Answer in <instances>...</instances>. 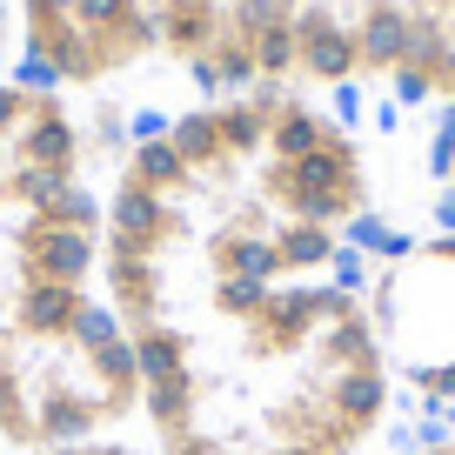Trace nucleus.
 <instances>
[{
  "label": "nucleus",
  "instance_id": "f257e3e1",
  "mask_svg": "<svg viewBox=\"0 0 455 455\" xmlns=\"http://www.w3.org/2000/svg\"><path fill=\"white\" fill-rule=\"evenodd\" d=\"M388 235L362 114L255 87L134 108L100 168V288L134 335L301 282H355Z\"/></svg>",
  "mask_w": 455,
  "mask_h": 455
},
{
  "label": "nucleus",
  "instance_id": "f03ea898",
  "mask_svg": "<svg viewBox=\"0 0 455 455\" xmlns=\"http://www.w3.org/2000/svg\"><path fill=\"white\" fill-rule=\"evenodd\" d=\"M68 94L0 81V455L134 435L141 362L100 288V174Z\"/></svg>",
  "mask_w": 455,
  "mask_h": 455
},
{
  "label": "nucleus",
  "instance_id": "7ed1b4c3",
  "mask_svg": "<svg viewBox=\"0 0 455 455\" xmlns=\"http://www.w3.org/2000/svg\"><path fill=\"white\" fill-rule=\"evenodd\" d=\"M148 455H382L409 428L355 282H301L134 335Z\"/></svg>",
  "mask_w": 455,
  "mask_h": 455
},
{
  "label": "nucleus",
  "instance_id": "20e7f679",
  "mask_svg": "<svg viewBox=\"0 0 455 455\" xmlns=\"http://www.w3.org/2000/svg\"><path fill=\"white\" fill-rule=\"evenodd\" d=\"M409 422H455V195L388 228L355 275Z\"/></svg>",
  "mask_w": 455,
  "mask_h": 455
},
{
  "label": "nucleus",
  "instance_id": "39448f33",
  "mask_svg": "<svg viewBox=\"0 0 455 455\" xmlns=\"http://www.w3.org/2000/svg\"><path fill=\"white\" fill-rule=\"evenodd\" d=\"M14 81L47 94H100L161 54L148 0H14Z\"/></svg>",
  "mask_w": 455,
  "mask_h": 455
},
{
  "label": "nucleus",
  "instance_id": "423d86ee",
  "mask_svg": "<svg viewBox=\"0 0 455 455\" xmlns=\"http://www.w3.org/2000/svg\"><path fill=\"white\" fill-rule=\"evenodd\" d=\"M382 455H455V422H409Z\"/></svg>",
  "mask_w": 455,
  "mask_h": 455
},
{
  "label": "nucleus",
  "instance_id": "0eeeda50",
  "mask_svg": "<svg viewBox=\"0 0 455 455\" xmlns=\"http://www.w3.org/2000/svg\"><path fill=\"white\" fill-rule=\"evenodd\" d=\"M41 455H148L141 435H100V442H68V449H41Z\"/></svg>",
  "mask_w": 455,
  "mask_h": 455
}]
</instances>
